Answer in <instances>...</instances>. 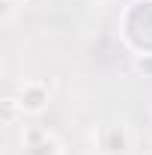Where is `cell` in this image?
I'll list each match as a JSON object with an SVG mask.
<instances>
[{"mask_svg":"<svg viewBox=\"0 0 152 155\" xmlns=\"http://www.w3.org/2000/svg\"><path fill=\"white\" fill-rule=\"evenodd\" d=\"M42 104H45V93H39V90H33L30 96L21 101V107H27V110H39Z\"/></svg>","mask_w":152,"mask_h":155,"instance_id":"obj_1","label":"cell"}]
</instances>
